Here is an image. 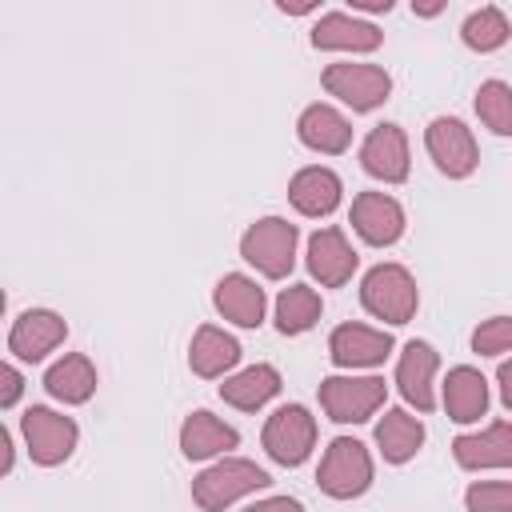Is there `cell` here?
Masks as SVG:
<instances>
[{"instance_id":"6da1fadb","label":"cell","mask_w":512,"mask_h":512,"mask_svg":"<svg viewBox=\"0 0 512 512\" xmlns=\"http://www.w3.org/2000/svg\"><path fill=\"white\" fill-rule=\"evenodd\" d=\"M272 484V476L256 464V460H244V456H224L216 460L212 468H204L196 480H192V500L204 508V512H224L228 504L252 496V492H264Z\"/></svg>"},{"instance_id":"7a4b0ae2","label":"cell","mask_w":512,"mask_h":512,"mask_svg":"<svg viewBox=\"0 0 512 512\" xmlns=\"http://www.w3.org/2000/svg\"><path fill=\"white\" fill-rule=\"evenodd\" d=\"M360 304L384 324H408L416 316L420 292L404 264H376L360 280Z\"/></svg>"},{"instance_id":"3957f363","label":"cell","mask_w":512,"mask_h":512,"mask_svg":"<svg viewBox=\"0 0 512 512\" xmlns=\"http://www.w3.org/2000/svg\"><path fill=\"white\" fill-rule=\"evenodd\" d=\"M296 224H288L284 216H264L256 224H248V232L240 236V256L268 280H284L296 264Z\"/></svg>"},{"instance_id":"277c9868","label":"cell","mask_w":512,"mask_h":512,"mask_svg":"<svg viewBox=\"0 0 512 512\" xmlns=\"http://www.w3.org/2000/svg\"><path fill=\"white\" fill-rule=\"evenodd\" d=\"M320 84H324L328 96H336L352 112H372V108H380L392 96V76L380 64H364V60H336V64H328Z\"/></svg>"},{"instance_id":"5b68a950","label":"cell","mask_w":512,"mask_h":512,"mask_svg":"<svg viewBox=\"0 0 512 512\" xmlns=\"http://www.w3.org/2000/svg\"><path fill=\"white\" fill-rule=\"evenodd\" d=\"M316 484L332 500H352V496L368 492V484H372V456H368V448L360 440H352V436H336L324 448V460L316 468Z\"/></svg>"},{"instance_id":"8992f818","label":"cell","mask_w":512,"mask_h":512,"mask_svg":"<svg viewBox=\"0 0 512 512\" xmlns=\"http://www.w3.org/2000/svg\"><path fill=\"white\" fill-rule=\"evenodd\" d=\"M388 396L384 376H324L320 380V408L336 424H364L380 412Z\"/></svg>"},{"instance_id":"52a82bcc","label":"cell","mask_w":512,"mask_h":512,"mask_svg":"<svg viewBox=\"0 0 512 512\" xmlns=\"http://www.w3.org/2000/svg\"><path fill=\"white\" fill-rule=\"evenodd\" d=\"M20 432H24L28 456H32L36 464H44V468L64 464V460L72 456L76 440H80L76 420L64 416V412H52V408H44V404H32V408L20 416Z\"/></svg>"},{"instance_id":"ba28073f","label":"cell","mask_w":512,"mask_h":512,"mask_svg":"<svg viewBox=\"0 0 512 512\" xmlns=\"http://www.w3.org/2000/svg\"><path fill=\"white\" fill-rule=\"evenodd\" d=\"M260 440H264V452H268L276 464L296 468V464H304V460L312 456V448H316V416H312L304 404H284V408H276V412L264 420Z\"/></svg>"},{"instance_id":"9c48e42d","label":"cell","mask_w":512,"mask_h":512,"mask_svg":"<svg viewBox=\"0 0 512 512\" xmlns=\"http://www.w3.org/2000/svg\"><path fill=\"white\" fill-rule=\"evenodd\" d=\"M424 148L432 156V164L448 176V180H464L476 172L480 164V148H476V136L464 120L456 116H436L428 128H424Z\"/></svg>"},{"instance_id":"30bf717a","label":"cell","mask_w":512,"mask_h":512,"mask_svg":"<svg viewBox=\"0 0 512 512\" xmlns=\"http://www.w3.org/2000/svg\"><path fill=\"white\" fill-rule=\"evenodd\" d=\"M68 336V324L52 308H28L8 328V352L24 364H40L48 352H56Z\"/></svg>"},{"instance_id":"8fae6325","label":"cell","mask_w":512,"mask_h":512,"mask_svg":"<svg viewBox=\"0 0 512 512\" xmlns=\"http://www.w3.org/2000/svg\"><path fill=\"white\" fill-rule=\"evenodd\" d=\"M404 208H400V200L396 196H388V192H360L356 200H352V228H356V236L364 240V244H372V248H388V244H396L400 236H404Z\"/></svg>"},{"instance_id":"7c38bea8","label":"cell","mask_w":512,"mask_h":512,"mask_svg":"<svg viewBox=\"0 0 512 512\" xmlns=\"http://www.w3.org/2000/svg\"><path fill=\"white\" fill-rule=\"evenodd\" d=\"M392 336L368 324H340L328 336V360L336 368H376L392 356Z\"/></svg>"},{"instance_id":"4fadbf2b","label":"cell","mask_w":512,"mask_h":512,"mask_svg":"<svg viewBox=\"0 0 512 512\" xmlns=\"http://www.w3.org/2000/svg\"><path fill=\"white\" fill-rule=\"evenodd\" d=\"M436 368H440V352L428 340H408L400 360H396V388L400 396L416 408V412H432L436 408Z\"/></svg>"},{"instance_id":"5bb4252c","label":"cell","mask_w":512,"mask_h":512,"mask_svg":"<svg viewBox=\"0 0 512 512\" xmlns=\"http://www.w3.org/2000/svg\"><path fill=\"white\" fill-rule=\"evenodd\" d=\"M304 264H308L312 280H320L324 288H340V284L352 280L360 256H356V248L348 244V236H344L340 228H316V232L308 236V256H304Z\"/></svg>"},{"instance_id":"9a60e30c","label":"cell","mask_w":512,"mask_h":512,"mask_svg":"<svg viewBox=\"0 0 512 512\" xmlns=\"http://www.w3.org/2000/svg\"><path fill=\"white\" fill-rule=\"evenodd\" d=\"M360 168L384 184L408 180V136L400 124H376L360 144Z\"/></svg>"},{"instance_id":"2e32d148","label":"cell","mask_w":512,"mask_h":512,"mask_svg":"<svg viewBox=\"0 0 512 512\" xmlns=\"http://www.w3.org/2000/svg\"><path fill=\"white\" fill-rule=\"evenodd\" d=\"M452 456L460 468L480 472V468H512V424L492 420L480 432H464L452 440Z\"/></svg>"},{"instance_id":"e0dca14e","label":"cell","mask_w":512,"mask_h":512,"mask_svg":"<svg viewBox=\"0 0 512 512\" xmlns=\"http://www.w3.org/2000/svg\"><path fill=\"white\" fill-rule=\"evenodd\" d=\"M312 44L324 52H376L384 44V32L352 12H324L312 24Z\"/></svg>"},{"instance_id":"ac0fdd59","label":"cell","mask_w":512,"mask_h":512,"mask_svg":"<svg viewBox=\"0 0 512 512\" xmlns=\"http://www.w3.org/2000/svg\"><path fill=\"white\" fill-rule=\"evenodd\" d=\"M212 304L224 320H232L236 328H260L264 324V308H268V296L264 288L244 276V272H228L216 280V292H212Z\"/></svg>"},{"instance_id":"d6986e66","label":"cell","mask_w":512,"mask_h":512,"mask_svg":"<svg viewBox=\"0 0 512 512\" xmlns=\"http://www.w3.org/2000/svg\"><path fill=\"white\" fill-rule=\"evenodd\" d=\"M296 136L304 148L324 152V156H340L352 144V124L344 112H336L332 104H308L296 120Z\"/></svg>"},{"instance_id":"ffe728a7","label":"cell","mask_w":512,"mask_h":512,"mask_svg":"<svg viewBox=\"0 0 512 512\" xmlns=\"http://www.w3.org/2000/svg\"><path fill=\"white\" fill-rule=\"evenodd\" d=\"M340 196H344L340 176L320 164H308L288 180V200L300 216H328L340 204Z\"/></svg>"},{"instance_id":"44dd1931","label":"cell","mask_w":512,"mask_h":512,"mask_svg":"<svg viewBox=\"0 0 512 512\" xmlns=\"http://www.w3.org/2000/svg\"><path fill=\"white\" fill-rule=\"evenodd\" d=\"M444 412L456 424H472L488 412V380L472 364H456L444 376Z\"/></svg>"},{"instance_id":"7402d4cb","label":"cell","mask_w":512,"mask_h":512,"mask_svg":"<svg viewBox=\"0 0 512 512\" xmlns=\"http://www.w3.org/2000/svg\"><path fill=\"white\" fill-rule=\"evenodd\" d=\"M236 444H240V432L232 424H224L220 416L204 412V408H196L180 424V452L188 460H212V456H220V452H228Z\"/></svg>"},{"instance_id":"603a6c76","label":"cell","mask_w":512,"mask_h":512,"mask_svg":"<svg viewBox=\"0 0 512 512\" xmlns=\"http://www.w3.org/2000/svg\"><path fill=\"white\" fill-rule=\"evenodd\" d=\"M236 364H240V340H236V336H228V332L216 328V324L196 328V336H192V344H188V368H192L196 376L216 380V376H224V372L236 368Z\"/></svg>"},{"instance_id":"cb8c5ba5","label":"cell","mask_w":512,"mask_h":512,"mask_svg":"<svg viewBox=\"0 0 512 512\" xmlns=\"http://www.w3.org/2000/svg\"><path fill=\"white\" fill-rule=\"evenodd\" d=\"M424 444V424L420 416L404 412V408H388L376 424V448L388 464H408Z\"/></svg>"},{"instance_id":"d4e9b609","label":"cell","mask_w":512,"mask_h":512,"mask_svg":"<svg viewBox=\"0 0 512 512\" xmlns=\"http://www.w3.org/2000/svg\"><path fill=\"white\" fill-rule=\"evenodd\" d=\"M44 388L52 400H64V404H84L92 400L96 392V368L84 352H68L60 356L48 372H44Z\"/></svg>"},{"instance_id":"484cf974","label":"cell","mask_w":512,"mask_h":512,"mask_svg":"<svg viewBox=\"0 0 512 512\" xmlns=\"http://www.w3.org/2000/svg\"><path fill=\"white\" fill-rule=\"evenodd\" d=\"M276 392H280V372L272 364H252V368H244V372H236L220 384V400L240 408V412L264 408Z\"/></svg>"},{"instance_id":"4316f807","label":"cell","mask_w":512,"mask_h":512,"mask_svg":"<svg viewBox=\"0 0 512 512\" xmlns=\"http://www.w3.org/2000/svg\"><path fill=\"white\" fill-rule=\"evenodd\" d=\"M324 304H320V292L308 288V284H288L280 296H276V328L284 336H300L308 332L316 320H320Z\"/></svg>"},{"instance_id":"83f0119b","label":"cell","mask_w":512,"mask_h":512,"mask_svg":"<svg viewBox=\"0 0 512 512\" xmlns=\"http://www.w3.org/2000/svg\"><path fill=\"white\" fill-rule=\"evenodd\" d=\"M508 16L496 8V4H484L476 8L464 24H460V40L472 48V52H496L504 40H508Z\"/></svg>"},{"instance_id":"f1b7e54d","label":"cell","mask_w":512,"mask_h":512,"mask_svg":"<svg viewBox=\"0 0 512 512\" xmlns=\"http://www.w3.org/2000/svg\"><path fill=\"white\" fill-rule=\"evenodd\" d=\"M476 116L496 136H512V88L504 80H484L476 88Z\"/></svg>"},{"instance_id":"f546056e","label":"cell","mask_w":512,"mask_h":512,"mask_svg":"<svg viewBox=\"0 0 512 512\" xmlns=\"http://www.w3.org/2000/svg\"><path fill=\"white\" fill-rule=\"evenodd\" d=\"M468 512H512V480H476L464 492Z\"/></svg>"},{"instance_id":"4dcf8cb0","label":"cell","mask_w":512,"mask_h":512,"mask_svg":"<svg viewBox=\"0 0 512 512\" xmlns=\"http://www.w3.org/2000/svg\"><path fill=\"white\" fill-rule=\"evenodd\" d=\"M472 352H480V356L512 352V316H492V320L476 324V332H472Z\"/></svg>"},{"instance_id":"1f68e13d","label":"cell","mask_w":512,"mask_h":512,"mask_svg":"<svg viewBox=\"0 0 512 512\" xmlns=\"http://www.w3.org/2000/svg\"><path fill=\"white\" fill-rule=\"evenodd\" d=\"M24 392V376L16 372V364H0V408H12Z\"/></svg>"},{"instance_id":"d6a6232c","label":"cell","mask_w":512,"mask_h":512,"mask_svg":"<svg viewBox=\"0 0 512 512\" xmlns=\"http://www.w3.org/2000/svg\"><path fill=\"white\" fill-rule=\"evenodd\" d=\"M244 512H304V508H300V500H292V496H268V500L248 504Z\"/></svg>"},{"instance_id":"836d02e7","label":"cell","mask_w":512,"mask_h":512,"mask_svg":"<svg viewBox=\"0 0 512 512\" xmlns=\"http://www.w3.org/2000/svg\"><path fill=\"white\" fill-rule=\"evenodd\" d=\"M496 384H500V404L512 412V360H504V364H500V372H496Z\"/></svg>"},{"instance_id":"e575fe53","label":"cell","mask_w":512,"mask_h":512,"mask_svg":"<svg viewBox=\"0 0 512 512\" xmlns=\"http://www.w3.org/2000/svg\"><path fill=\"white\" fill-rule=\"evenodd\" d=\"M352 12H392V0H348Z\"/></svg>"},{"instance_id":"d590c367","label":"cell","mask_w":512,"mask_h":512,"mask_svg":"<svg viewBox=\"0 0 512 512\" xmlns=\"http://www.w3.org/2000/svg\"><path fill=\"white\" fill-rule=\"evenodd\" d=\"M440 12V4H424V8H416V16H436Z\"/></svg>"}]
</instances>
